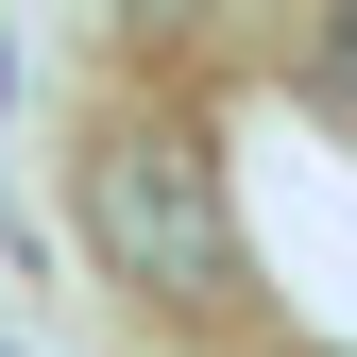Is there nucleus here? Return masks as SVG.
<instances>
[{
    "label": "nucleus",
    "instance_id": "obj_1",
    "mask_svg": "<svg viewBox=\"0 0 357 357\" xmlns=\"http://www.w3.org/2000/svg\"><path fill=\"white\" fill-rule=\"evenodd\" d=\"M85 238L153 306H238V188H221V137L188 102L102 119V153H85Z\"/></svg>",
    "mask_w": 357,
    "mask_h": 357
},
{
    "label": "nucleus",
    "instance_id": "obj_2",
    "mask_svg": "<svg viewBox=\"0 0 357 357\" xmlns=\"http://www.w3.org/2000/svg\"><path fill=\"white\" fill-rule=\"evenodd\" d=\"M306 85L357 119V0H324V17H306Z\"/></svg>",
    "mask_w": 357,
    "mask_h": 357
}]
</instances>
